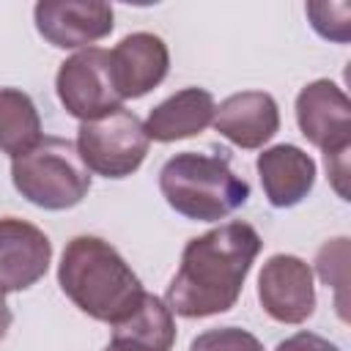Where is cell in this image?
Masks as SVG:
<instances>
[{"instance_id":"1","label":"cell","mask_w":351,"mask_h":351,"mask_svg":"<svg viewBox=\"0 0 351 351\" xmlns=\"http://www.w3.org/2000/svg\"><path fill=\"white\" fill-rule=\"evenodd\" d=\"M261 244L258 230L247 222H225L189 239L181 252V266L165 293L170 313L184 318L228 313L239 302Z\"/></svg>"},{"instance_id":"2","label":"cell","mask_w":351,"mask_h":351,"mask_svg":"<svg viewBox=\"0 0 351 351\" xmlns=\"http://www.w3.org/2000/svg\"><path fill=\"white\" fill-rule=\"evenodd\" d=\"M60 291L93 321L118 324L143 302V285L121 252L96 239L74 236L58 266Z\"/></svg>"},{"instance_id":"3","label":"cell","mask_w":351,"mask_h":351,"mask_svg":"<svg viewBox=\"0 0 351 351\" xmlns=\"http://www.w3.org/2000/svg\"><path fill=\"white\" fill-rule=\"evenodd\" d=\"M159 189L167 206L197 222H217L241 208L250 197V184L233 173L228 156L184 151L159 170Z\"/></svg>"},{"instance_id":"4","label":"cell","mask_w":351,"mask_h":351,"mask_svg":"<svg viewBox=\"0 0 351 351\" xmlns=\"http://www.w3.org/2000/svg\"><path fill=\"white\" fill-rule=\"evenodd\" d=\"M11 181L16 192L38 208H74L90 192V170L71 140L41 137L30 151L14 156Z\"/></svg>"},{"instance_id":"5","label":"cell","mask_w":351,"mask_h":351,"mask_svg":"<svg viewBox=\"0 0 351 351\" xmlns=\"http://www.w3.org/2000/svg\"><path fill=\"white\" fill-rule=\"evenodd\" d=\"M145 123L132 110H115L96 121H85L77 129V151L85 167L104 178L132 176L148 154Z\"/></svg>"},{"instance_id":"6","label":"cell","mask_w":351,"mask_h":351,"mask_svg":"<svg viewBox=\"0 0 351 351\" xmlns=\"http://www.w3.org/2000/svg\"><path fill=\"white\" fill-rule=\"evenodd\" d=\"M58 99L69 115L85 121H96L121 110L123 99L115 88L110 52L101 47H85L77 55L66 58L58 69Z\"/></svg>"},{"instance_id":"7","label":"cell","mask_w":351,"mask_h":351,"mask_svg":"<svg viewBox=\"0 0 351 351\" xmlns=\"http://www.w3.org/2000/svg\"><path fill=\"white\" fill-rule=\"evenodd\" d=\"M296 123L324 156L351 151V101L332 80H315L299 90Z\"/></svg>"},{"instance_id":"8","label":"cell","mask_w":351,"mask_h":351,"mask_svg":"<svg viewBox=\"0 0 351 351\" xmlns=\"http://www.w3.org/2000/svg\"><path fill=\"white\" fill-rule=\"evenodd\" d=\"M261 307L280 324H302L315 310L310 266L296 255H271L258 274Z\"/></svg>"},{"instance_id":"9","label":"cell","mask_w":351,"mask_h":351,"mask_svg":"<svg viewBox=\"0 0 351 351\" xmlns=\"http://www.w3.org/2000/svg\"><path fill=\"white\" fill-rule=\"evenodd\" d=\"M36 30L58 49L88 47L112 33V5L107 3H71L41 0L36 3Z\"/></svg>"},{"instance_id":"10","label":"cell","mask_w":351,"mask_h":351,"mask_svg":"<svg viewBox=\"0 0 351 351\" xmlns=\"http://www.w3.org/2000/svg\"><path fill=\"white\" fill-rule=\"evenodd\" d=\"M52 261V244L36 225L5 217L0 219V288L25 291L36 285Z\"/></svg>"},{"instance_id":"11","label":"cell","mask_w":351,"mask_h":351,"mask_svg":"<svg viewBox=\"0 0 351 351\" xmlns=\"http://www.w3.org/2000/svg\"><path fill=\"white\" fill-rule=\"evenodd\" d=\"M110 69L121 99H140L167 77V44L154 33H132L110 52Z\"/></svg>"},{"instance_id":"12","label":"cell","mask_w":351,"mask_h":351,"mask_svg":"<svg viewBox=\"0 0 351 351\" xmlns=\"http://www.w3.org/2000/svg\"><path fill=\"white\" fill-rule=\"evenodd\" d=\"M214 129L239 148H261L280 129L277 101L263 90H244L228 96L214 110Z\"/></svg>"},{"instance_id":"13","label":"cell","mask_w":351,"mask_h":351,"mask_svg":"<svg viewBox=\"0 0 351 351\" xmlns=\"http://www.w3.org/2000/svg\"><path fill=\"white\" fill-rule=\"evenodd\" d=\"M258 178L266 192V200L274 208H291L302 203L315 184V162L296 145H271L258 162Z\"/></svg>"},{"instance_id":"14","label":"cell","mask_w":351,"mask_h":351,"mask_svg":"<svg viewBox=\"0 0 351 351\" xmlns=\"http://www.w3.org/2000/svg\"><path fill=\"white\" fill-rule=\"evenodd\" d=\"M214 96L206 88H184L148 112L145 134L156 143L195 137L214 121Z\"/></svg>"},{"instance_id":"15","label":"cell","mask_w":351,"mask_h":351,"mask_svg":"<svg viewBox=\"0 0 351 351\" xmlns=\"http://www.w3.org/2000/svg\"><path fill=\"white\" fill-rule=\"evenodd\" d=\"M176 343V321L170 307L154 296L143 293V302L132 315L112 324V343L115 351H170Z\"/></svg>"},{"instance_id":"16","label":"cell","mask_w":351,"mask_h":351,"mask_svg":"<svg viewBox=\"0 0 351 351\" xmlns=\"http://www.w3.org/2000/svg\"><path fill=\"white\" fill-rule=\"evenodd\" d=\"M41 140V118L33 99L19 88H0V151L19 156Z\"/></svg>"},{"instance_id":"17","label":"cell","mask_w":351,"mask_h":351,"mask_svg":"<svg viewBox=\"0 0 351 351\" xmlns=\"http://www.w3.org/2000/svg\"><path fill=\"white\" fill-rule=\"evenodd\" d=\"M315 271L318 277L337 291V310L346 321V282H348V239H332L326 241L315 255Z\"/></svg>"},{"instance_id":"18","label":"cell","mask_w":351,"mask_h":351,"mask_svg":"<svg viewBox=\"0 0 351 351\" xmlns=\"http://www.w3.org/2000/svg\"><path fill=\"white\" fill-rule=\"evenodd\" d=\"M313 27L332 41H348L351 36V3H307Z\"/></svg>"},{"instance_id":"19","label":"cell","mask_w":351,"mask_h":351,"mask_svg":"<svg viewBox=\"0 0 351 351\" xmlns=\"http://www.w3.org/2000/svg\"><path fill=\"white\" fill-rule=\"evenodd\" d=\"M189 351H263L261 340L239 326L206 329L189 343Z\"/></svg>"},{"instance_id":"20","label":"cell","mask_w":351,"mask_h":351,"mask_svg":"<svg viewBox=\"0 0 351 351\" xmlns=\"http://www.w3.org/2000/svg\"><path fill=\"white\" fill-rule=\"evenodd\" d=\"M274 351H340L335 343H329L326 337L321 335H313V332H296L291 335L288 340H282Z\"/></svg>"},{"instance_id":"21","label":"cell","mask_w":351,"mask_h":351,"mask_svg":"<svg viewBox=\"0 0 351 351\" xmlns=\"http://www.w3.org/2000/svg\"><path fill=\"white\" fill-rule=\"evenodd\" d=\"M324 162H326V173H329L335 192L343 200H348V151L329 154V156H324Z\"/></svg>"},{"instance_id":"22","label":"cell","mask_w":351,"mask_h":351,"mask_svg":"<svg viewBox=\"0 0 351 351\" xmlns=\"http://www.w3.org/2000/svg\"><path fill=\"white\" fill-rule=\"evenodd\" d=\"M11 310H8V304H5V291L0 288V340L5 337V332H8V326H11Z\"/></svg>"},{"instance_id":"23","label":"cell","mask_w":351,"mask_h":351,"mask_svg":"<svg viewBox=\"0 0 351 351\" xmlns=\"http://www.w3.org/2000/svg\"><path fill=\"white\" fill-rule=\"evenodd\" d=\"M104 351H115V348H110V346H107V348H104Z\"/></svg>"}]
</instances>
